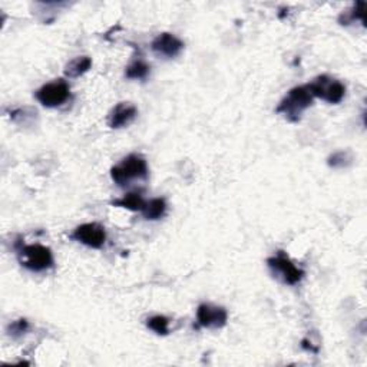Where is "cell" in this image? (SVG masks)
I'll return each instance as SVG.
<instances>
[{"mask_svg":"<svg viewBox=\"0 0 367 367\" xmlns=\"http://www.w3.org/2000/svg\"><path fill=\"white\" fill-rule=\"evenodd\" d=\"M111 178L116 185L127 187L134 180L148 178V165L141 155L131 154L111 168Z\"/></svg>","mask_w":367,"mask_h":367,"instance_id":"6da1fadb","label":"cell"},{"mask_svg":"<svg viewBox=\"0 0 367 367\" xmlns=\"http://www.w3.org/2000/svg\"><path fill=\"white\" fill-rule=\"evenodd\" d=\"M16 251L19 263L31 272L40 273L54 267V254L51 249L42 244H31V246L16 244Z\"/></svg>","mask_w":367,"mask_h":367,"instance_id":"7a4b0ae2","label":"cell"},{"mask_svg":"<svg viewBox=\"0 0 367 367\" xmlns=\"http://www.w3.org/2000/svg\"><path fill=\"white\" fill-rule=\"evenodd\" d=\"M314 96L311 95L307 85L296 86L290 89L284 96V100L277 107V114L284 115L288 120L297 122L302 118V114L313 104Z\"/></svg>","mask_w":367,"mask_h":367,"instance_id":"3957f363","label":"cell"},{"mask_svg":"<svg viewBox=\"0 0 367 367\" xmlns=\"http://www.w3.org/2000/svg\"><path fill=\"white\" fill-rule=\"evenodd\" d=\"M267 265L270 268V272L273 273L274 277H277L280 281L288 286L299 284L304 277V272L292 263L284 254V251H279L277 256L268 258Z\"/></svg>","mask_w":367,"mask_h":367,"instance_id":"277c9868","label":"cell"},{"mask_svg":"<svg viewBox=\"0 0 367 367\" xmlns=\"http://www.w3.org/2000/svg\"><path fill=\"white\" fill-rule=\"evenodd\" d=\"M307 86L314 97H320V100L329 104L341 102L346 95V86L340 81L330 78L327 75H322L319 78H315Z\"/></svg>","mask_w":367,"mask_h":367,"instance_id":"5b68a950","label":"cell"},{"mask_svg":"<svg viewBox=\"0 0 367 367\" xmlns=\"http://www.w3.org/2000/svg\"><path fill=\"white\" fill-rule=\"evenodd\" d=\"M70 96V88L66 81L56 79L43 85L35 92L36 100L46 108H58L63 105Z\"/></svg>","mask_w":367,"mask_h":367,"instance_id":"8992f818","label":"cell"},{"mask_svg":"<svg viewBox=\"0 0 367 367\" xmlns=\"http://www.w3.org/2000/svg\"><path fill=\"white\" fill-rule=\"evenodd\" d=\"M70 238L84 244V246H86L89 249L100 250L105 246L107 231L101 224L86 223V224L77 227L75 231L70 234Z\"/></svg>","mask_w":367,"mask_h":367,"instance_id":"52a82bcc","label":"cell"},{"mask_svg":"<svg viewBox=\"0 0 367 367\" xmlns=\"http://www.w3.org/2000/svg\"><path fill=\"white\" fill-rule=\"evenodd\" d=\"M228 313L224 307L212 304H200L197 310V322L201 327L221 329L227 325Z\"/></svg>","mask_w":367,"mask_h":367,"instance_id":"ba28073f","label":"cell"},{"mask_svg":"<svg viewBox=\"0 0 367 367\" xmlns=\"http://www.w3.org/2000/svg\"><path fill=\"white\" fill-rule=\"evenodd\" d=\"M151 47H153V51L155 55L171 59V58H175L181 54V51L184 49V43L175 35L164 32V33H159L153 40Z\"/></svg>","mask_w":367,"mask_h":367,"instance_id":"9c48e42d","label":"cell"},{"mask_svg":"<svg viewBox=\"0 0 367 367\" xmlns=\"http://www.w3.org/2000/svg\"><path fill=\"white\" fill-rule=\"evenodd\" d=\"M136 115H138V109H136V107L134 104H131V102H119L111 111L109 118H108V124L114 130L124 128V127L131 124V122L136 118Z\"/></svg>","mask_w":367,"mask_h":367,"instance_id":"30bf717a","label":"cell"},{"mask_svg":"<svg viewBox=\"0 0 367 367\" xmlns=\"http://www.w3.org/2000/svg\"><path fill=\"white\" fill-rule=\"evenodd\" d=\"M92 66V59L89 56H78L75 59H72L70 62H68V65L65 66V77L69 79H77L91 69Z\"/></svg>","mask_w":367,"mask_h":367,"instance_id":"8fae6325","label":"cell"},{"mask_svg":"<svg viewBox=\"0 0 367 367\" xmlns=\"http://www.w3.org/2000/svg\"><path fill=\"white\" fill-rule=\"evenodd\" d=\"M145 200L142 197V194L138 191L134 192H128L125 194L122 198H118L115 201H112L111 204L114 207H120V208H125L130 211H142L145 207Z\"/></svg>","mask_w":367,"mask_h":367,"instance_id":"7c38bea8","label":"cell"},{"mask_svg":"<svg viewBox=\"0 0 367 367\" xmlns=\"http://www.w3.org/2000/svg\"><path fill=\"white\" fill-rule=\"evenodd\" d=\"M145 219H150V221H155L165 215L166 212V203L164 198H154L151 201H146L143 210L141 211Z\"/></svg>","mask_w":367,"mask_h":367,"instance_id":"4fadbf2b","label":"cell"},{"mask_svg":"<svg viewBox=\"0 0 367 367\" xmlns=\"http://www.w3.org/2000/svg\"><path fill=\"white\" fill-rule=\"evenodd\" d=\"M151 66L146 63L141 56L135 58L125 69V77L128 79H146L150 75Z\"/></svg>","mask_w":367,"mask_h":367,"instance_id":"5bb4252c","label":"cell"},{"mask_svg":"<svg viewBox=\"0 0 367 367\" xmlns=\"http://www.w3.org/2000/svg\"><path fill=\"white\" fill-rule=\"evenodd\" d=\"M364 6H366L364 2H359V3H356V5L352 8V10L345 12V13H341L338 22H340L341 24H349V23H352V22H354V20H360V22H363V20H364Z\"/></svg>","mask_w":367,"mask_h":367,"instance_id":"9a60e30c","label":"cell"},{"mask_svg":"<svg viewBox=\"0 0 367 367\" xmlns=\"http://www.w3.org/2000/svg\"><path fill=\"white\" fill-rule=\"evenodd\" d=\"M168 319L165 315H154L151 319L146 320V326H148L150 330H153L154 333L159 334V336H166L169 329H168Z\"/></svg>","mask_w":367,"mask_h":367,"instance_id":"2e32d148","label":"cell"},{"mask_svg":"<svg viewBox=\"0 0 367 367\" xmlns=\"http://www.w3.org/2000/svg\"><path fill=\"white\" fill-rule=\"evenodd\" d=\"M350 162H352V157H350L349 153H345V151L336 153L334 155H331L329 158V165L333 166V168H345Z\"/></svg>","mask_w":367,"mask_h":367,"instance_id":"e0dca14e","label":"cell"},{"mask_svg":"<svg viewBox=\"0 0 367 367\" xmlns=\"http://www.w3.org/2000/svg\"><path fill=\"white\" fill-rule=\"evenodd\" d=\"M29 325L26 320H17V322H13L10 326H9V331L13 337H17L20 334H23L24 331L28 330Z\"/></svg>","mask_w":367,"mask_h":367,"instance_id":"ac0fdd59","label":"cell"}]
</instances>
